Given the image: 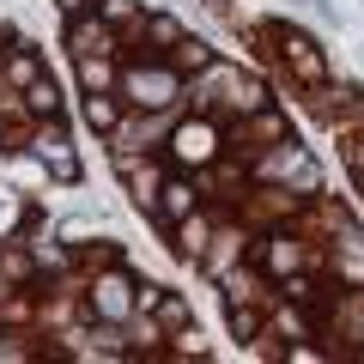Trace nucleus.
I'll return each mask as SVG.
<instances>
[{"label":"nucleus","instance_id":"nucleus-8","mask_svg":"<svg viewBox=\"0 0 364 364\" xmlns=\"http://www.w3.org/2000/svg\"><path fill=\"white\" fill-rule=\"evenodd\" d=\"M267 267L273 273H291V267H298V249H291L286 237H273V243H267Z\"/></svg>","mask_w":364,"mask_h":364},{"label":"nucleus","instance_id":"nucleus-4","mask_svg":"<svg viewBox=\"0 0 364 364\" xmlns=\"http://www.w3.org/2000/svg\"><path fill=\"white\" fill-rule=\"evenodd\" d=\"M128 91L140 97V104H170L176 79H170V73H134V79H128Z\"/></svg>","mask_w":364,"mask_h":364},{"label":"nucleus","instance_id":"nucleus-2","mask_svg":"<svg viewBox=\"0 0 364 364\" xmlns=\"http://www.w3.org/2000/svg\"><path fill=\"white\" fill-rule=\"evenodd\" d=\"M37 158H43V164H49L55 170V176H61V182H73L79 176V164H73V152H67V134H43V140H37Z\"/></svg>","mask_w":364,"mask_h":364},{"label":"nucleus","instance_id":"nucleus-9","mask_svg":"<svg viewBox=\"0 0 364 364\" xmlns=\"http://www.w3.org/2000/svg\"><path fill=\"white\" fill-rule=\"evenodd\" d=\"M200 243H207V225H200V219H188V225L176 231V249H182V255H195Z\"/></svg>","mask_w":364,"mask_h":364},{"label":"nucleus","instance_id":"nucleus-14","mask_svg":"<svg viewBox=\"0 0 364 364\" xmlns=\"http://www.w3.org/2000/svg\"><path fill=\"white\" fill-rule=\"evenodd\" d=\"M231 328H237V334H243V340H249V334H255V316H249V310H243V304H237V310H231Z\"/></svg>","mask_w":364,"mask_h":364},{"label":"nucleus","instance_id":"nucleus-13","mask_svg":"<svg viewBox=\"0 0 364 364\" xmlns=\"http://www.w3.org/2000/svg\"><path fill=\"white\" fill-rule=\"evenodd\" d=\"M79 73H85V85H91V91H97V85H104V79H109V67H104V61H85V67H79Z\"/></svg>","mask_w":364,"mask_h":364},{"label":"nucleus","instance_id":"nucleus-15","mask_svg":"<svg viewBox=\"0 0 364 364\" xmlns=\"http://www.w3.org/2000/svg\"><path fill=\"white\" fill-rule=\"evenodd\" d=\"M152 43H176V25L170 18H152Z\"/></svg>","mask_w":364,"mask_h":364},{"label":"nucleus","instance_id":"nucleus-11","mask_svg":"<svg viewBox=\"0 0 364 364\" xmlns=\"http://www.w3.org/2000/svg\"><path fill=\"white\" fill-rule=\"evenodd\" d=\"M237 243H243V237H237V231H225V237H219V249H213V255H207V267H225V261H231V249H237Z\"/></svg>","mask_w":364,"mask_h":364},{"label":"nucleus","instance_id":"nucleus-7","mask_svg":"<svg viewBox=\"0 0 364 364\" xmlns=\"http://www.w3.org/2000/svg\"><path fill=\"white\" fill-rule=\"evenodd\" d=\"M286 49H291V61H298V73H304V79H322V61H316V49H310L304 37H291Z\"/></svg>","mask_w":364,"mask_h":364},{"label":"nucleus","instance_id":"nucleus-12","mask_svg":"<svg viewBox=\"0 0 364 364\" xmlns=\"http://www.w3.org/2000/svg\"><path fill=\"white\" fill-rule=\"evenodd\" d=\"M31 109H55V85H49V79L31 85Z\"/></svg>","mask_w":364,"mask_h":364},{"label":"nucleus","instance_id":"nucleus-16","mask_svg":"<svg viewBox=\"0 0 364 364\" xmlns=\"http://www.w3.org/2000/svg\"><path fill=\"white\" fill-rule=\"evenodd\" d=\"M61 13H85V0H61Z\"/></svg>","mask_w":364,"mask_h":364},{"label":"nucleus","instance_id":"nucleus-3","mask_svg":"<svg viewBox=\"0 0 364 364\" xmlns=\"http://www.w3.org/2000/svg\"><path fill=\"white\" fill-rule=\"evenodd\" d=\"M176 158H188V164H207L213 158V128L207 122H188V128L176 134Z\"/></svg>","mask_w":364,"mask_h":364},{"label":"nucleus","instance_id":"nucleus-1","mask_svg":"<svg viewBox=\"0 0 364 364\" xmlns=\"http://www.w3.org/2000/svg\"><path fill=\"white\" fill-rule=\"evenodd\" d=\"M128 279H122V273H104V279H97V291H91V310L104 316V322H122V316H128Z\"/></svg>","mask_w":364,"mask_h":364},{"label":"nucleus","instance_id":"nucleus-6","mask_svg":"<svg viewBox=\"0 0 364 364\" xmlns=\"http://www.w3.org/2000/svg\"><path fill=\"white\" fill-rule=\"evenodd\" d=\"M188 207H195V188H188V182H170L164 188V219H182Z\"/></svg>","mask_w":364,"mask_h":364},{"label":"nucleus","instance_id":"nucleus-5","mask_svg":"<svg viewBox=\"0 0 364 364\" xmlns=\"http://www.w3.org/2000/svg\"><path fill=\"white\" fill-rule=\"evenodd\" d=\"M73 49H79V55H91V49L104 55V49H109V31H104V25H73Z\"/></svg>","mask_w":364,"mask_h":364},{"label":"nucleus","instance_id":"nucleus-10","mask_svg":"<svg viewBox=\"0 0 364 364\" xmlns=\"http://www.w3.org/2000/svg\"><path fill=\"white\" fill-rule=\"evenodd\" d=\"M85 116H91V128H116V104H109V97H91Z\"/></svg>","mask_w":364,"mask_h":364}]
</instances>
